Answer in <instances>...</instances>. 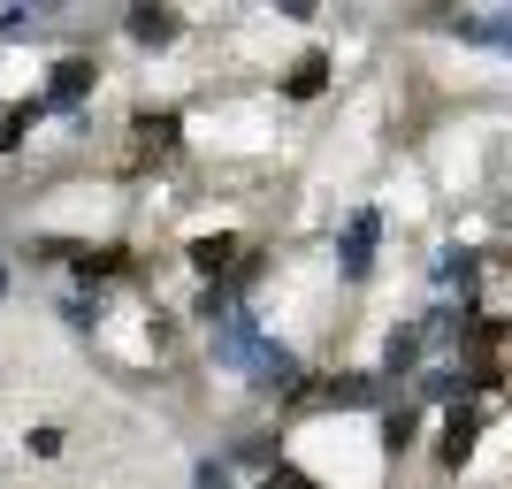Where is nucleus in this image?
<instances>
[{
  "instance_id": "nucleus-1",
  "label": "nucleus",
  "mask_w": 512,
  "mask_h": 489,
  "mask_svg": "<svg viewBox=\"0 0 512 489\" xmlns=\"http://www.w3.org/2000/svg\"><path fill=\"white\" fill-rule=\"evenodd\" d=\"M490 405L482 398H467V405H444V413H436V474H444V482H459V474L474 467V451H482V436H490Z\"/></svg>"
},
{
  "instance_id": "nucleus-2",
  "label": "nucleus",
  "mask_w": 512,
  "mask_h": 489,
  "mask_svg": "<svg viewBox=\"0 0 512 489\" xmlns=\"http://www.w3.org/2000/svg\"><path fill=\"white\" fill-rule=\"evenodd\" d=\"M375 245H383V207L367 199V207L344 214V230L329 237V268H337L344 291H360L367 276H375Z\"/></svg>"
},
{
  "instance_id": "nucleus-3",
  "label": "nucleus",
  "mask_w": 512,
  "mask_h": 489,
  "mask_svg": "<svg viewBox=\"0 0 512 489\" xmlns=\"http://www.w3.org/2000/svg\"><path fill=\"white\" fill-rule=\"evenodd\" d=\"M428 360H436V352H428L421 321L406 314V321H390V329H383V344H375V360H367V367H375V375H383V383L398 390V398H406V390L428 375Z\"/></svg>"
},
{
  "instance_id": "nucleus-4",
  "label": "nucleus",
  "mask_w": 512,
  "mask_h": 489,
  "mask_svg": "<svg viewBox=\"0 0 512 489\" xmlns=\"http://www.w3.org/2000/svg\"><path fill=\"white\" fill-rule=\"evenodd\" d=\"M390 398H398V390H390L375 367H321V383H314L321 413H383Z\"/></svg>"
},
{
  "instance_id": "nucleus-5",
  "label": "nucleus",
  "mask_w": 512,
  "mask_h": 489,
  "mask_svg": "<svg viewBox=\"0 0 512 489\" xmlns=\"http://www.w3.org/2000/svg\"><path fill=\"white\" fill-rule=\"evenodd\" d=\"M100 54H92V46H69V54H54V62H46V100H54V115H85L92 107V92H100Z\"/></svg>"
},
{
  "instance_id": "nucleus-6",
  "label": "nucleus",
  "mask_w": 512,
  "mask_h": 489,
  "mask_svg": "<svg viewBox=\"0 0 512 489\" xmlns=\"http://www.w3.org/2000/svg\"><path fill=\"white\" fill-rule=\"evenodd\" d=\"M184 107H130V161L153 169V161H176L184 153Z\"/></svg>"
},
{
  "instance_id": "nucleus-7",
  "label": "nucleus",
  "mask_w": 512,
  "mask_h": 489,
  "mask_svg": "<svg viewBox=\"0 0 512 489\" xmlns=\"http://www.w3.org/2000/svg\"><path fill=\"white\" fill-rule=\"evenodd\" d=\"M138 276V245H123V237H100V245H77V260H69V283L77 291H107V283Z\"/></svg>"
},
{
  "instance_id": "nucleus-8",
  "label": "nucleus",
  "mask_w": 512,
  "mask_h": 489,
  "mask_svg": "<svg viewBox=\"0 0 512 489\" xmlns=\"http://www.w3.org/2000/svg\"><path fill=\"white\" fill-rule=\"evenodd\" d=\"M184 31H192V23H184V8H169V0H138V8H123V39L138 46V54H169Z\"/></svg>"
},
{
  "instance_id": "nucleus-9",
  "label": "nucleus",
  "mask_w": 512,
  "mask_h": 489,
  "mask_svg": "<svg viewBox=\"0 0 512 489\" xmlns=\"http://www.w3.org/2000/svg\"><path fill=\"white\" fill-rule=\"evenodd\" d=\"M245 245H253V237H237V230H199V237H184V268H192L199 283H230Z\"/></svg>"
},
{
  "instance_id": "nucleus-10",
  "label": "nucleus",
  "mask_w": 512,
  "mask_h": 489,
  "mask_svg": "<svg viewBox=\"0 0 512 489\" xmlns=\"http://www.w3.org/2000/svg\"><path fill=\"white\" fill-rule=\"evenodd\" d=\"M329 85H337V54H321V46H306L299 62H291V69L276 77V100H291V107H314V100H321Z\"/></svg>"
},
{
  "instance_id": "nucleus-11",
  "label": "nucleus",
  "mask_w": 512,
  "mask_h": 489,
  "mask_svg": "<svg viewBox=\"0 0 512 489\" xmlns=\"http://www.w3.org/2000/svg\"><path fill=\"white\" fill-rule=\"evenodd\" d=\"M421 428H428V413L413 398L383 405V413H375V451H383V459H406V451H421Z\"/></svg>"
},
{
  "instance_id": "nucleus-12",
  "label": "nucleus",
  "mask_w": 512,
  "mask_h": 489,
  "mask_svg": "<svg viewBox=\"0 0 512 489\" xmlns=\"http://www.w3.org/2000/svg\"><path fill=\"white\" fill-rule=\"evenodd\" d=\"M222 459H230V467H253V482L268 467H283V459H291V451H283V421L276 428H237L230 444H222Z\"/></svg>"
},
{
  "instance_id": "nucleus-13",
  "label": "nucleus",
  "mask_w": 512,
  "mask_h": 489,
  "mask_svg": "<svg viewBox=\"0 0 512 489\" xmlns=\"http://www.w3.org/2000/svg\"><path fill=\"white\" fill-rule=\"evenodd\" d=\"M39 123H54V100H46V92H23V100H8V107H0V153H23Z\"/></svg>"
},
{
  "instance_id": "nucleus-14",
  "label": "nucleus",
  "mask_w": 512,
  "mask_h": 489,
  "mask_svg": "<svg viewBox=\"0 0 512 489\" xmlns=\"http://www.w3.org/2000/svg\"><path fill=\"white\" fill-rule=\"evenodd\" d=\"M54 314H62L69 337H107V291H62Z\"/></svg>"
},
{
  "instance_id": "nucleus-15",
  "label": "nucleus",
  "mask_w": 512,
  "mask_h": 489,
  "mask_svg": "<svg viewBox=\"0 0 512 489\" xmlns=\"http://www.w3.org/2000/svg\"><path fill=\"white\" fill-rule=\"evenodd\" d=\"M276 276V245H245V260H237V276H230V291L245 298V306H253V291L260 283Z\"/></svg>"
},
{
  "instance_id": "nucleus-16",
  "label": "nucleus",
  "mask_w": 512,
  "mask_h": 489,
  "mask_svg": "<svg viewBox=\"0 0 512 489\" xmlns=\"http://www.w3.org/2000/svg\"><path fill=\"white\" fill-rule=\"evenodd\" d=\"M192 489H237V467L222 459V451H199L192 459Z\"/></svg>"
},
{
  "instance_id": "nucleus-17",
  "label": "nucleus",
  "mask_w": 512,
  "mask_h": 489,
  "mask_svg": "<svg viewBox=\"0 0 512 489\" xmlns=\"http://www.w3.org/2000/svg\"><path fill=\"white\" fill-rule=\"evenodd\" d=\"M253 489H329V482H321V474H306L299 459H283V467H268Z\"/></svg>"
},
{
  "instance_id": "nucleus-18",
  "label": "nucleus",
  "mask_w": 512,
  "mask_h": 489,
  "mask_svg": "<svg viewBox=\"0 0 512 489\" xmlns=\"http://www.w3.org/2000/svg\"><path fill=\"white\" fill-rule=\"evenodd\" d=\"M46 8H0V39H39Z\"/></svg>"
},
{
  "instance_id": "nucleus-19",
  "label": "nucleus",
  "mask_w": 512,
  "mask_h": 489,
  "mask_svg": "<svg viewBox=\"0 0 512 489\" xmlns=\"http://www.w3.org/2000/svg\"><path fill=\"white\" fill-rule=\"evenodd\" d=\"M62 444H69V436H62V428H54V421L23 428V451H31V459H62Z\"/></svg>"
},
{
  "instance_id": "nucleus-20",
  "label": "nucleus",
  "mask_w": 512,
  "mask_h": 489,
  "mask_svg": "<svg viewBox=\"0 0 512 489\" xmlns=\"http://www.w3.org/2000/svg\"><path fill=\"white\" fill-rule=\"evenodd\" d=\"M8 291H16V268H8V253H0V298H8Z\"/></svg>"
},
{
  "instance_id": "nucleus-21",
  "label": "nucleus",
  "mask_w": 512,
  "mask_h": 489,
  "mask_svg": "<svg viewBox=\"0 0 512 489\" xmlns=\"http://www.w3.org/2000/svg\"><path fill=\"white\" fill-rule=\"evenodd\" d=\"M497 222H505V230H512V192H505V199H497Z\"/></svg>"
}]
</instances>
